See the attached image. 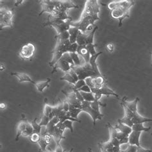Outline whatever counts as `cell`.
<instances>
[{
    "label": "cell",
    "mask_w": 152,
    "mask_h": 152,
    "mask_svg": "<svg viewBox=\"0 0 152 152\" xmlns=\"http://www.w3.org/2000/svg\"><path fill=\"white\" fill-rule=\"evenodd\" d=\"M82 112V110L81 109H77V108H75V109H73L70 110L69 111V114H70L71 118L78 119V115L80 113H81Z\"/></svg>",
    "instance_id": "42"
},
{
    "label": "cell",
    "mask_w": 152,
    "mask_h": 152,
    "mask_svg": "<svg viewBox=\"0 0 152 152\" xmlns=\"http://www.w3.org/2000/svg\"><path fill=\"white\" fill-rule=\"evenodd\" d=\"M56 18H57L60 20H62V21H69V20H72V18L67 15V12H59V13L57 16L55 17Z\"/></svg>",
    "instance_id": "40"
},
{
    "label": "cell",
    "mask_w": 152,
    "mask_h": 152,
    "mask_svg": "<svg viewBox=\"0 0 152 152\" xmlns=\"http://www.w3.org/2000/svg\"><path fill=\"white\" fill-rule=\"evenodd\" d=\"M80 93L85 101L89 102H93L95 101L94 94L92 93V92L91 93H84V92H80Z\"/></svg>",
    "instance_id": "36"
},
{
    "label": "cell",
    "mask_w": 152,
    "mask_h": 152,
    "mask_svg": "<svg viewBox=\"0 0 152 152\" xmlns=\"http://www.w3.org/2000/svg\"><path fill=\"white\" fill-rule=\"evenodd\" d=\"M71 88H72V87H71ZM72 89H73V91H74L76 95H77V97L78 99V100H79L80 102H83V101H85L84 99H83V96H82V95L80 92V91H79L78 90H77V89H74V88H72Z\"/></svg>",
    "instance_id": "49"
},
{
    "label": "cell",
    "mask_w": 152,
    "mask_h": 152,
    "mask_svg": "<svg viewBox=\"0 0 152 152\" xmlns=\"http://www.w3.org/2000/svg\"><path fill=\"white\" fill-rule=\"evenodd\" d=\"M50 122V118L46 116V115L42 114V117H41V122H40L39 125L40 126H47V125H48L49 123Z\"/></svg>",
    "instance_id": "44"
},
{
    "label": "cell",
    "mask_w": 152,
    "mask_h": 152,
    "mask_svg": "<svg viewBox=\"0 0 152 152\" xmlns=\"http://www.w3.org/2000/svg\"><path fill=\"white\" fill-rule=\"evenodd\" d=\"M50 121L53 124H54L55 125H57L61 121H60V119L58 118V116H55L53 119L51 120Z\"/></svg>",
    "instance_id": "55"
},
{
    "label": "cell",
    "mask_w": 152,
    "mask_h": 152,
    "mask_svg": "<svg viewBox=\"0 0 152 152\" xmlns=\"http://www.w3.org/2000/svg\"><path fill=\"white\" fill-rule=\"evenodd\" d=\"M118 121H120L121 123L125 124V125L129 126L130 127H132V126L134 125V123L132 120V119L129 118H127L126 116H124L122 119H118Z\"/></svg>",
    "instance_id": "43"
},
{
    "label": "cell",
    "mask_w": 152,
    "mask_h": 152,
    "mask_svg": "<svg viewBox=\"0 0 152 152\" xmlns=\"http://www.w3.org/2000/svg\"><path fill=\"white\" fill-rule=\"evenodd\" d=\"M72 69L77 74L79 80H86L89 77H97L89 63H84L80 66H74Z\"/></svg>",
    "instance_id": "7"
},
{
    "label": "cell",
    "mask_w": 152,
    "mask_h": 152,
    "mask_svg": "<svg viewBox=\"0 0 152 152\" xmlns=\"http://www.w3.org/2000/svg\"><path fill=\"white\" fill-rule=\"evenodd\" d=\"M69 53L74 62L75 66H80L82 65L83 64H84L82 62L81 59H82V58L78 55L77 52V53Z\"/></svg>",
    "instance_id": "30"
},
{
    "label": "cell",
    "mask_w": 152,
    "mask_h": 152,
    "mask_svg": "<svg viewBox=\"0 0 152 152\" xmlns=\"http://www.w3.org/2000/svg\"><path fill=\"white\" fill-rule=\"evenodd\" d=\"M34 133V128L31 123H30L29 121L27 122L26 124V129L23 132L21 136L24 137H30V135Z\"/></svg>",
    "instance_id": "32"
},
{
    "label": "cell",
    "mask_w": 152,
    "mask_h": 152,
    "mask_svg": "<svg viewBox=\"0 0 152 152\" xmlns=\"http://www.w3.org/2000/svg\"><path fill=\"white\" fill-rule=\"evenodd\" d=\"M11 75L14 76V77H17L18 79V82L19 83H22V82H30L31 83L34 84L35 82L33 81L31 78H30V76L25 73H18V72H12V73H10Z\"/></svg>",
    "instance_id": "19"
},
{
    "label": "cell",
    "mask_w": 152,
    "mask_h": 152,
    "mask_svg": "<svg viewBox=\"0 0 152 152\" xmlns=\"http://www.w3.org/2000/svg\"><path fill=\"white\" fill-rule=\"evenodd\" d=\"M31 123L34 128V133H37V134H39V135H42L41 134L42 126H40L39 124L37 123V118H35L33 121L31 122Z\"/></svg>",
    "instance_id": "39"
},
{
    "label": "cell",
    "mask_w": 152,
    "mask_h": 152,
    "mask_svg": "<svg viewBox=\"0 0 152 152\" xmlns=\"http://www.w3.org/2000/svg\"><path fill=\"white\" fill-rule=\"evenodd\" d=\"M51 82V79L48 78L46 81H41L35 82L34 86L36 89L39 92V93H42L46 88L50 87V83Z\"/></svg>",
    "instance_id": "26"
},
{
    "label": "cell",
    "mask_w": 152,
    "mask_h": 152,
    "mask_svg": "<svg viewBox=\"0 0 152 152\" xmlns=\"http://www.w3.org/2000/svg\"><path fill=\"white\" fill-rule=\"evenodd\" d=\"M38 145L40 147V151L41 152L46 151L47 150V147L49 146L48 144L47 143V142L45 141V139H44L42 135L41 139L39 140V141L38 142Z\"/></svg>",
    "instance_id": "38"
},
{
    "label": "cell",
    "mask_w": 152,
    "mask_h": 152,
    "mask_svg": "<svg viewBox=\"0 0 152 152\" xmlns=\"http://www.w3.org/2000/svg\"><path fill=\"white\" fill-rule=\"evenodd\" d=\"M74 66L75 64L73 60H72L69 53L67 52V53L64 54L62 57L59 59V61L55 64L51 73L53 74L58 69H61L66 73V72L70 71Z\"/></svg>",
    "instance_id": "6"
},
{
    "label": "cell",
    "mask_w": 152,
    "mask_h": 152,
    "mask_svg": "<svg viewBox=\"0 0 152 152\" xmlns=\"http://www.w3.org/2000/svg\"><path fill=\"white\" fill-rule=\"evenodd\" d=\"M78 48V45L77 42L71 44V45L67 49V52L68 53H77Z\"/></svg>",
    "instance_id": "48"
},
{
    "label": "cell",
    "mask_w": 152,
    "mask_h": 152,
    "mask_svg": "<svg viewBox=\"0 0 152 152\" xmlns=\"http://www.w3.org/2000/svg\"><path fill=\"white\" fill-rule=\"evenodd\" d=\"M77 53L80 57L83 59L86 63H89L91 58V55L89 53V50H87L86 46H79L77 50Z\"/></svg>",
    "instance_id": "21"
},
{
    "label": "cell",
    "mask_w": 152,
    "mask_h": 152,
    "mask_svg": "<svg viewBox=\"0 0 152 152\" xmlns=\"http://www.w3.org/2000/svg\"><path fill=\"white\" fill-rule=\"evenodd\" d=\"M132 120L134 124H141V123L144 124L146 122L152 121L151 119H149V118L142 116L141 115H140L138 113V112L134 113L133 118H132Z\"/></svg>",
    "instance_id": "23"
},
{
    "label": "cell",
    "mask_w": 152,
    "mask_h": 152,
    "mask_svg": "<svg viewBox=\"0 0 152 152\" xmlns=\"http://www.w3.org/2000/svg\"><path fill=\"white\" fill-rule=\"evenodd\" d=\"M88 150H89V152H92V151H92V150L90 148H89V149H88Z\"/></svg>",
    "instance_id": "61"
},
{
    "label": "cell",
    "mask_w": 152,
    "mask_h": 152,
    "mask_svg": "<svg viewBox=\"0 0 152 152\" xmlns=\"http://www.w3.org/2000/svg\"><path fill=\"white\" fill-rule=\"evenodd\" d=\"M92 93H94V92H98L99 94H101L102 96L105 95L107 96H114L116 97L118 99H119V95L116 94L115 92L111 89L110 88L107 86V83L105 85H104L100 89H97V88H93V89H91Z\"/></svg>",
    "instance_id": "15"
},
{
    "label": "cell",
    "mask_w": 152,
    "mask_h": 152,
    "mask_svg": "<svg viewBox=\"0 0 152 152\" xmlns=\"http://www.w3.org/2000/svg\"><path fill=\"white\" fill-rule=\"evenodd\" d=\"M130 146L129 143H125V144H121V145H119V149L120 152H125L127 149L129 148Z\"/></svg>",
    "instance_id": "50"
},
{
    "label": "cell",
    "mask_w": 152,
    "mask_h": 152,
    "mask_svg": "<svg viewBox=\"0 0 152 152\" xmlns=\"http://www.w3.org/2000/svg\"><path fill=\"white\" fill-rule=\"evenodd\" d=\"M60 80L67 81L71 86H74L79 80V78L77 74L73 69H71L70 71L65 73L64 75L60 78Z\"/></svg>",
    "instance_id": "13"
},
{
    "label": "cell",
    "mask_w": 152,
    "mask_h": 152,
    "mask_svg": "<svg viewBox=\"0 0 152 152\" xmlns=\"http://www.w3.org/2000/svg\"><path fill=\"white\" fill-rule=\"evenodd\" d=\"M41 135H39V134L37 133H33L30 137V141L33 143H38L41 137Z\"/></svg>",
    "instance_id": "47"
},
{
    "label": "cell",
    "mask_w": 152,
    "mask_h": 152,
    "mask_svg": "<svg viewBox=\"0 0 152 152\" xmlns=\"http://www.w3.org/2000/svg\"><path fill=\"white\" fill-rule=\"evenodd\" d=\"M100 106L106 107V104H103L100 102L98 100H95L93 102H91V107L93 108L94 110H96L98 112H100L99 111V107Z\"/></svg>",
    "instance_id": "41"
},
{
    "label": "cell",
    "mask_w": 152,
    "mask_h": 152,
    "mask_svg": "<svg viewBox=\"0 0 152 152\" xmlns=\"http://www.w3.org/2000/svg\"><path fill=\"white\" fill-rule=\"evenodd\" d=\"M107 49L108 50V51L110 52V53H113L114 50V45H113V43H109L107 44V46H106Z\"/></svg>",
    "instance_id": "53"
},
{
    "label": "cell",
    "mask_w": 152,
    "mask_h": 152,
    "mask_svg": "<svg viewBox=\"0 0 152 152\" xmlns=\"http://www.w3.org/2000/svg\"><path fill=\"white\" fill-rule=\"evenodd\" d=\"M98 29V26H95L94 29L92 30L89 34L86 35V40H87V45L89 44H94V36L96 33V31Z\"/></svg>",
    "instance_id": "35"
},
{
    "label": "cell",
    "mask_w": 152,
    "mask_h": 152,
    "mask_svg": "<svg viewBox=\"0 0 152 152\" xmlns=\"http://www.w3.org/2000/svg\"><path fill=\"white\" fill-rule=\"evenodd\" d=\"M151 136H152V133H151Z\"/></svg>",
    "instance_id": "63"
},
{
    "label": "cell",
    "mask_w": 152,
    "mask_h": 152,
    "mask_svg": "<svg viewBox=\"0 0 152 152\" xmlns=\"http://www.w3.org/2000/svg\"><path fill=\"white\" fill-rule=\"evenodd\" d=\"M45 3L55 7V9L62 12H67L71 9H78V6L71 0H44Z\"/></svg>",
    "instance_id": "5"
},
{
    "label": "cell",
    "mask_w": 152,
    "mask_h": 152,
    "mask_svg": "<svg viewBox=\"0 0 152 152\" xmlns=\"http://www.w3.org/2000/svg\"><path fill=\"white\" fill-rule=\"evenodd\" d=\"M25 0H17V1H15V3L14 4V6L15 7H19V5H22L23 3H25Z\"/></svg>",
    "instance_id": "58"
},
{
    "label": "cell",
    "mask_w": 152,
    "mask_h": 152,
    "mask_svg": "<svg viewBox=\"0 0 152 152\" xmlns=\"http://www.w3.org/2000/svg\"><path fill=\"white\" fill-rule=\"evenodd\" d=\"M71 22L72 20L64 21L49 15L48 17L47 22L44 23V26H51L53 27L56 31H57V34H59L65 31L69 30V28L71 27Z\"/></svg>",
    "instance_id": "3"
},
{
    "label": "cell",
    "mask_w": 152,
    "mask_h": 152,
    "mask_svg": "<svg viewBox=\"0 0 152 152\" xmlns=\"http://www.w3.org/2000/svg\"><path fill=\"white\" fill-rule=\"evenodd\" d=\"M77 43L79 46H84L87 45V40H86V34H82L80 31L78 35L77 39Z\"/></svg>",
    "instance_id": "33"
},
{
    "label": "cell",
    "mask_w": 152,
    "mask_h": 152,
    "mask_svg": "<svg viewBox=\"0 0 152 152\" xmlns=\"http://www.w3.org/2000/svg\"><path fill=\"white\" fill-rule=\"evenodd\" d=\"M62 93L66 96V100L70 105H73L75 108H77V109H81L82 102L78 100L77 95H76L74 91L71 92V93H67V92L62 90Z\"/></svg>",
    "instance_id": "12"
},
{
    "label": "cell",
    "mask_w": 152,
    "mask_h": 152,
    "mask_svg": "<svg viewBox=\"0 0 152 152\" xmlns=\"http://www.w3.org/2000/svg\"><path fill=\"white\" fill-rule=\"evenodd\" d=\"M100 4L98 0H87L82 12L80 18L78 21L71 22V26L77 27L83 34H88L94 29V22L100 19Z\"/></svg>",
    "instance_id": "1"
},
{
    "label": "cell",
    "mask_w": 152,
    "mask_h": 152,
    "mask_svg": "<svg viewBox=\"0 0 152 152\" xmlns=\"http://www.w3.org/2000/svg\"><path fill=\"white\" fill-rule=\"evenodd\" d=\"M53 109H54V107H52L48 105V104L46 102L45 104V107H44L42 114L48 117L51 121V120L55 116V113L53 112Z\"/></svg>",
    "instance_id": "29"
},
{
    "label": "cell",
    "mask_w": 152,
    "mask_h": 152,
    "mask_svg": "<svg viewBox=\"0 0 152 152\" xmlns=\"http://www.w3.org/2000/svg\"><path fill=\"white\" fill-rule=\"evenodd\" d=\"M137 146L130 145L129 148L127 149V150L125 152H137Z\"/></svg>",
    "instance_id": "54"
},
{
    "label": "cell",
    "mask_w": 152,
    "mask_h": 152,
    "mask_svg": "<svg viewBox=\"0 0 152 152\" xmlns=\"http://www.w3.org/2000/svg\"><path fill=\"white\" fill-rule=\"evenodd\" d=\"M71 45L69 40H66V41H61V40H57V44H56L54 50L52 51L53 57L51 62H49L50 66L53 67L55 64L57 63L59 59L61 58L63 55L67 53V49Z\"/></svg>",
    "instance_id": "2"
},
{
    "label": "cell",
    "mask_w": 152,
    "mask_h": 152,
    "mask_svg": "<svg viewBox=\"0 0 152 152\" xmlns=\"http://www.w3.org/2000/svg\"><path fill=\"white\" fill-rule=\"evenodd\" d=\"M81 109L82 112H85L88 114L90 115V116L93 120V125H96V120H102L103 118V114H102L100 112H98L94 110L93 108L91 107V102L83 101L82 102Z\"/></svg>",
    "instance_id": "10"
},
{
    "label": "cell",
    "mask_w": 152,
    "mask_h": 152,
    "mask_svg": "<svg viewBox=\"0 0 152 152\" xmlns=\"http://www.w3.org/2000/svg\"><path fill=\"white\" fill-rule=\"evenodd\" d=\"M4 69H5V66H4V64H3L1 63V68H0V70H1V71H2L3 70L4 71Z\"/></svg>",
    "instance_id": "60"
},
{
    "label": "cell",
    "mask_w": 152,
    "mask_h": 152,
    "mask_svg": "<svg viewBox=\"0 0 152 152\" xmlns=\"http://www.w3.org/2000/svg\"><path fill=\"white\" fill-rule=\"evenodd\" d=\"M96 46V45H94V44H89V45H86L87 48L88 50H89L91 56L94 55L97 53L96 51V50H95Z\"/></svg>",
    "instance_id": "46"
},
{
    "label": "cell",
    "mask_w": 152,
    "mask_h": 152,
    "mask_svg": "<svg viewBox=\"0 0 152 152\" xmlns=\"http://www.w3.org/2000/svg\"><path fill=\"white\" fill-rule=\"evenodd\" d=\"M7 108V104L5 103H3L1 102L0 103V109H1V110H5Z\"/></svg>",
    "instance_id": "59"
},
{
    "label": "cell",
    "mask_w": 152,
    "mask_h": 152,
    "mask_svg": "<svg viewBox=\"0 0 152 152\" xmlns=\"http://www.w3.org/2000/svg\"><path fill=\"white\" fill-rule=\"evenodd\" d=\"M137 152H152V151L150 150L145 149V148H142V146H139L137 147Z\"/></svg>",
    "instance_id": "56"
},
{
    "label": "cell",
    "mask_w": 152,
    "mask_h": 152,
    "mask_svg": "<svg viewBox=\"0 0 152 152\" xmlns=\"http://www.w3.org/2000/svg\"><path fill=\"white\" fill-rule=\"evenodd\" d=\"M142 132H135L132 131L129 135V144L131 145H135L137 147L141 146L140 145V137H141Z\"/></svg>",
    "instance_id": "20"
},
{
    "label": "cell",
    "mask_w": 152,
    "mask_h": 152,
    "mask_svg": "<svg viewBox=\"0 0 152 152\" xmlns=\"http://www.w3.org/2000/svg\"><path fill=\"white\" fill-rule=\"evenodd\" d=\"M27 119L25 118V115H23V117L21 121H19L18 123V126H17V130H16V136H15V142H17L19 141V139L20 136H21L22 134L24 131L26 129V124H27Z\"/></svg>",
    "instance_id": "18"
},
{
    "label": "cell",
    "mask_w": 152,
    "mask_h": 152,
    "mask_svg": "<svg viewBox=\"0 0 152 152\" xmlns=\"http://www.w3.org/2000/svg\"><path fill=\"white\" fill-rule=\"evenodd\" d=\"M139 102V98H136L134 101L129 102L127 101V97L124 96L121 99V104L125 105L128 109H129L131 111H132L133 113H136V112H137V104Z\"/></svg>",
    "instance_id": "16"
},
{
    "label": "cell",
    "mask_w": 152,
    "mask_h": 152,
    "mask_svg": "<svg viewBox=\"0 0 152 152\" xmlns=\"http://www.w3.org/2000/svg\"><path fill=\"white\" fill-rule=\"evenodd\" d=\"M55 39L57 40H61V41H66V40L69 39V31H65L62 33L57 34L55 36Z\"/></svg>",
    "instance_id": "37"
},
{
    "label": "cell",
    "mask_w": 152,
    "mask_h": 152,
    "mask_svg": "<svg viewBox=\"0 0 152 152\" xmlns=\"http://www.w3.org/2000/svg\"><path fill=\"white\" fill-rule=\"evenodd\" d=\"M93 82L94 88L100 89L107 83V79L104 75L98 76V77L93 78Z\"/></svg>",
    "instance_id": "22"
},
{
    "label": "cell",
    "mask_w": 152,
    "mask_h": 152,
    "mask_svg": "<svg viewBox=\"0 0 152 152\" xmlns=\"http://www.w3.org/2000/svg\"><path fill=\"white\" fill-rule=\"evenodd\" d=\"M73 121H71V120H66V121H64L63 123H59L57 126L58 129L62 130L64 132L66 129H69L71 133H73Z\"/></svg>",
    "instance_id": "28"
},
{
    "label": "cell",
    "mask_w": 152,
    "mask_h": 152,
    "mask_svg": "<svg viewBox=\"0 0 152 152\" xmlns=\"http://www.w3.org/2000/svg\"><path fill=\"white\" fill-rule=\"evenodd\" d=\"M39 2L41 6V9H42L41 12H40L39 15H41L45 13H48L49 15H53V16H55V15H57L58 11L55 9V7L53 6L45 3L44 0H41V1H39Z\"/></svg>",
    "instance_id": "14"
},
{
    "label": "cell",
    "mask_w": 152,
    "mask_h": 152,
    "mask_svg": "<svg viewBox=\"0 0 152 152\" xmlns=\"http://www.w3.org/2000/svg\"><path fill=\"white\" fill-rule=\"evenodd\" d=\"M135 5V2L132 0H119V1H113L107 5L108 9L112 10L118 7H132Z\"/></svg>",
    "instance_id": "11"
},
{
    "label": "cell",
    "mask_w": 152,
    "mask_h": 152,
    "mask_svg": "<svg viewBox=\"0 0 152 152\" xmlns=\"http://www.w3.org/2000/svg\"><path fill=\"white\" fill-rule=\"evenodd\" d=\"M106 126L108 128V129H109V134H110V139H109L116 138L118 130L115 129V126H113V125H111L109 123H108L107 124Z\"/></svg>",
    "instance_id": "34"
},
{
    "label": "cell",
    "mask_w": 152,
    "mask_h": 152,
    "mask_svg": "<svg viewBox=\"0 0 152 152\" xmlns=\"http://www.w3.org/2000/svg\"><path fill=\"white\" fill-rule=\"evenodd\" d=\"M86 85V83L84 80H79L75 83V85L71 86V87L74 88L75 89L79 90L80 88H82L83 86H84Z\"/></svg>",
    "instance_id": "45"
},
{
    "label": "cell",
    "mask_w": 152,
    "mask_h": 152,
    "mask_svg": "<svg viewBox=\"0 0 152 152\" xmlns=\"http://www.w3.org/2000/svg\"><path fill=\"white\" fill-rule=\"evenodd\" d=\"M98 146L102 152H113L114 145L110 141L99 142Z\"/></svg>",
    "instance_id": "24"
},
{
    "label": "cell",
    "mask_w": 152,
    "mask_h": 152,
    "mask_svg": "<svg viewBox=\"0 0 152 152\" xmlns=\"http://www.w3.org/2000/svg\"><path fill=\"white\" fill-rule=\"evenodd\" d=\"M132 131L135 132H149L151 130V126L149 127H145L144 126L143 124H134V125L132 127Z\"/></svg>",
    "instance_id": "31"
},
{
    "label": "cell",
    "mask_w": 152,
    "mask_h": 152,
    "mask_svg": "<svg viewBox=\"0 0 152 152\" xmlns=\"http://www.w3.org/2000/svg\"><path fill=\"white\" fill-rule=\"evenodd\" d=\"M132 7H118L110 10L111 17L114 19L119 20V26H122L123 21L130 18V10Z\"/></svg>",
    "instance_id": "9"
},
{
    "label": "cell",
    "mask_w": 152,
    "mask_h": 152,
    "mask_svg": "<svg viewBox=\"0 0 152 152\" xmlns=\"http://www.w3.org/2000/svg\"><path fill=\"white\" fill-rule=\"evenodd\" d=\"M35 50L36 48L34 43H27L21 48L19 51L18 56L23 61L24 60L31 61V59L35 55Z\"/></svg>",
    "instance_id": "8"
},
{
    "label": "cell",
    "mask_w": 152,
    "mask_h": 152,
    "mask_svg": "<svg viewBox=\"0 0 152 152\" xmlns=\"http://www.w3.org/2000/svg\"><path fill=\"white\" fill-rule=\"evenodd\" d=\"M115 128L118 131L125 134L127 135H129L132 132V129L131 127L125 125V124H123L120 121H118V123L117 125H115Z\"/></svg>",
    "instance_id": "27"
},
{
    "label": "cell",
    "mask_w": 152,
    "mask_h": 152,
    "mask_svg": "<svg viewBox=\"0 0 152 152\" xmlns=\"http://www.w3.org/2000/svg\"><path fill=\"white\" fill-rule=\"evenodd\" d=\"M63 109L66 112H69V103L66 100V99L62 102Z\"/></svg>",
    "instance_id": "52"
},
{
    "label": "cell",
    "mask_w": 152,
    "mask_h": 152,
    "mask_svg": "<svg viewBox=\"0 0 152 152\" xmlns=\"http://www.w3.org/2000/svg\"><path fill=\"white\" fill-rule=\"evenodd\" d=\"M80 92H84V93H91V89L87 84L83 86L78 90Z\"/></svg>",
    "instance_id": "51"
},
{
    "label": "cell",
    "mask_w": 152,
    "mask_h": 152,
    "mask_svg": "<svg viewBox=\"0 0 152 152\" xmlns=\"http://www.w3.org/2000/svg\"><path fill=\"white\" fill-rule=\"evenodd\" d=\"M151 60H152V55H151ZM151 66H152V64H151Z\"/></svg>",
    "instance_id": "62"
},
{
    "label": "cell",
    "mask_w": 152,
    "mask_h": 152,
    "mask_svg": "<svg viewBox=\"0 0 152 152\" xmlns=\"http://www.w3.org/2000/svg\"><path fill=\"white\" fill-rule=\"evenodd\" d=\"M103 53V52H99V53H97L96 55H93V56H91V58L89 60V64L91 66L92 68H93V70L94 71V73L96 75L97 77L98 76H102L103 75L101 73L100 71H99L98 64H97V62H96V60L98 58V57H99V55Z\"/></svg>",
    "instance_id": "17"
},
{
    "label": "cell",
    "mask_w": 152,
    "mask_h": 152,
    "mask_svg": "<svg viewBox=\"0 0 152 152\" xmlns=\"http://www.w3.org/2000/svg\"><path fill=\"white\" fill-rule=\"evenodd\" d=\"M69 41L71 44H73L77 42V39L78 37V35L80 32V30L77 27L71 26L69 29Z\"/></svg>",
    "instance_id": "25"
},
{
    "label": "cell",
    "mask_w": 152,
    "mask_h": 152,
    "mask_svg": "<svg viewBox=\"0 0 152 152\" xmlns=\"http://www.w3.org/2000/svg\"><path fill=\"white\" fill-rule=\"evenodd\" d=\"M129 136H126V137H125L122 138L121 139L119 140V142H120V145H121V144H125V143H129Z\"/></svg>",
    "instance_id": "57"
},
{
    "label": "cell",
    "mask_w": 152,
    "mask_h": 152,
    "mask_svg": "<svg viewBox=\"0 0 152 152\" xmlns=\"http://www.w3.org/2000/svg\"><path fill=\"white\" fill-rule=\"evenodd\" d=\"M14 10L7 7H1L0 9V30H2L5 27H13V18Z\"/></svg>",
    "instance_id": "4"
}]
</instances>
